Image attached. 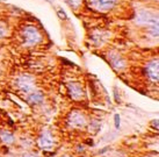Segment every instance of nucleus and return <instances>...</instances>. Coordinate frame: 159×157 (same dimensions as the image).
I'll return each instance as SVG.
<instances>
[{
    "label": "nucleus",
    "mask_w": 159,
    "mask_h": 157,
    "mask_svg": "<svg viewBox=\"0 0 159 157\" xmlns=\"http://www.w3.org/2000/svg\"><path fill=\"white\" fill-rule=\"evenodd\" d=\"M9 26L7 23V21L0 18V40L5 39L9 35Z\"/></svg>",
    "instance_id": "nucleus-12"
},
{
    "label": "nucleus",
    "mask_w": 159,
    "mask_h": 157,
    "mask_svg": "<svg viewBox=\"0 0 159 157\" xmlns=\"http://www.w3.org/2000/svg\"><path fill=\"white\" fill-rule=\"evenodd\" d=\"M57 16H58L60 20H66L67 19L66 12H65V11H64L63 8H59V9L57 11Z\"/></svg>",
    "instance_id": "nucleus-17"
},
{
    "label": "nucleus",
    "mask_w": 159,
    "mask_h": 157,
    "mask_svg": "<svg viewBox=\"0 0 159 157\" xmlns=\"http://www.w3.org/2000/svg\"><path fill=\"white\" fill-rule=\"evenodd\" d=\"M0 140L6 144H13L15 138H14V135L11 131L2 129V131H0Z\"/></svg>",
    "instance_id": "nucleus-11"
},
{
    "label": "nucleus",
    "mask_w": 159,
    "mask_h": 157,
    "mask_svg": "<svg viewBox=\"0 0 159 157\" xmlns=\"http://www.w3.org/2000/svg\"><path fill=\"white\" fill-rule=\"evenodd\" d=\"M67 124L72 128L81 129L86 127L88 121H87V117L85 115V113H83L81 111H72L67 117Z\"/></svg>",
    "instance_id": "nucleus-5"
},
{
    "label": "nucleus",
    "mask_w": 159,
    "mask_h": 157,
    "mask_svg": "<svg viewBox=\"0 0 159 157\" xmlns=\"http://www.w3.org/2000/svg\"><path fill=\"white\" fill-rule=\"evenodd\" d=\"M23 157H39L36 154H34V152H26L25 155H23Z\"/></svg>",
    "instance_id": "nucleus-18"
},
{
    "label": "nucleus",
    "mask_w": 159,
    "mask_h": 157,
    "mask_svg": "<svg viewBox=\"0 0 159 157\" xmlns=\"http://www.w3.org/2000/svg\"><path fill=\"white\" fill-rule=\"evenodd\" d=\"M144 73L147 77V79L153 83L157 84L159 80V61L158 58L151 59L144 68Z\"/></svg>",
    "instance_id": "nucleus-6"
},
{
    "label": "nucleus",
    "mask_w": 159,
    "mask_h": 157,
    "mask_svg": "<svg viewBox=\"0 0 159 157\" xmlns=\"http://www.w3.org/2000/svg\"><path fill=\"white\" fill-rule=\"evenodd\" d=\"M135 21L138 26H151V25H157L159 23V18L157 14H153L151 11L147 9H139L136 13Z\"/></svg>",
    "instance_id": "nucleus-3"
},
{
    "label": "nucleus",
    "mask_w": 159,
    "mask_h": 157,
    "mask_svg": "<svg viewBox=\"0 0 159 157\" xmlns=\"http://www.w3.org/2000/svg\"><path fill=\"white\" fill-rule=\"evenodd\" d=\"M44 101V94L41 91H33L28 93L27 103L32 105H40Z\"/></svg>",
    "instance_id": "nucleus-10"
},
{
    "label": "nucleus",
    "mask_w": 159,
    "mask_h": 157,
    "mask_svg": "<svg viewBox=\"0 0 159 157\" xmlns=\"http://www.w3.org/2000/svg\"><path fill=\"white\" fill-rule=\"evenodd\" d=\"M90 131L91 133H94V134H96L98 131H100V128H101V122H100L99 120H92L91 122H90Z\"/></svg>",
    "instance_id": "nucleus-13"
},
{
    "label": "nucleus",
    "mask_w": 159,
    "mask_h": 157,
    "mask_svg": "<svg viewBox=\"0 0 159 157\" xmlns=\"http://www.w3.org/2000/svg\"><path fill=\"white\" fill-rule=\"evenodd\" d=\"M37 143L43 150H51L55 147V138H53L51 131L49 129H44L39 136Z\"/></svg>",
    "instance_id": "nucleus-7"
},
{
    "label": "nucleus",
    "mask_w": 159,
    "mask_h": 157,
    "mask_svg": "<svg viewBox=\"0 0 159 157\" xmlns=\"http://www.w3.org/2000/svg\"><path fill=\"white\" fill-rule=\"evenodd\" d=\"M65 2L72 8L73 11H77V9H79L80 6L83 5L84 0H65Z\"/></svg>",
    "instance_id": "nucleus-14"
},
{
    "label": "nucleus",
    "mask_w": 159,
    "mask_h": 157,
    "mask_svg": "<svg viewBox=\"0 0 159 157\" xmlns=\"http://www.w3.org/2000/svg\"><path fill=\"white\" fill-rule=\"evenodd\" d=\"M114 126H115V128L116 129H119L120 126H121V117H120V114H114Z\"/></svg>",
    "instance_id": "nucleus-16"
},
{
    "label": "nucleus",
    "mask_w": 159,
    "mask_h": 157,
    "mask_svg": "<svg viewBox=\"0 0 159 157\" xmlns=\"http://www.w3.org/2000/svg\"><path fill=\"white\" fill-rule=\"evenodd\" d=\"M19 40L22 47L34 48L42 43L43 35L37 26H35L33 23H27L21 27L19 30Z\"/></svg>",
    "instance_id": "nucleus-1"
},
{
    "label": "nucleus",
    "mask_w": 159,
    "mask_h": 157,
    "mask_svg": "<svg viewBox=\"0 0 159 157\" xmlns=\"http://www.w3.org/2000/svg\"><path fill=\"white\" fill-rule=\"evenodd\" d=\"M69 96L73 99V100H80L84 97V90L80 84L78 83H69L66 85Z\"/></svg>",
    "instance_id": "nucleus-8"
},
{
    "label": "nucleus",
    "mask_w": 159,
    "mask_h": 157,
    "mask_svg": "<svg viewBox=\"0 0 159 157\" xmlns=\"http://www.w3.org/2000/svg\"><path fill=\"white\" fill-rule=\"evenodd\" d=\"M147 32H149V34H150L152 37L157 39V37L159 36V23L149 26V27H147Z\"/></svg>",
    "instance_id": "nucleus-15"
},
{
    "label": "nucleus",
    "mask_w": 159,
    "mask_h": 157,
    "mask_svg": "<svg viewBox=\"0 0 159 157\" xmlns=\"http://www.w3.org/2000/svg\"><path fill=\"white\" fill-rule=\"evenodd\" d=\"M108 59L110 62V64L113 66L114 69L116 70H122L126 68V62H124V58L120 55V54H116V52H109L108 55Z\"/></svg>",
    "instance_id": "nucleus-9"
},
{
    "label": "nucleus",
    "mask_w": 159,
    "mask_h": 157,
    "mask_svg": "<svg viewBox=\"0 0 159 157\" xmlns=\"http://www.w3.org/2000/svg\"><path fill=\"white\" fill-rule=\"evenodd\" d=\"M120 0H86L88 8L99 13H108L117 6Z\"/></svg>",
    "instance_id": "nucleus-2"
},
{
    "label": "nucleus",
    "mask_w": 159,
    "mask_h": 157,
    "mask_svg": "<svg viewBox=\"0 0 159 157\" xmlns=\"http://www.w3.org/2000/svg\"><path fill=\"white\" fill-rule=\"evenodd\" d=\"M16 87L20 90L22 93H30L35 90V79L32 75H28V73H23L20 75L18 79H16Z\"/></svg>",
    "instance_id": "nucleus-4"
}]
</instances>
